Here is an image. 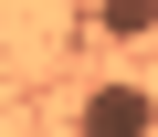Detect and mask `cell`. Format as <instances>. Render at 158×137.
Segmentation results:
<instances>
[{
    "mask_svg": "<svg viewBox=\"0 0 158 137\" xmlns=\"http://www.w3.org/2000/svg\"><path fill=\"white\" fill-rule=\"evenodd\" d=\"M95 32H106V42H148V32H158V0H106Z\"/></svg>",
    "mask_w": 158,
    "mask_h": 137,
    "instance_id": "7a4b0ae2",
    "label": "cell"
},
{
    "mask_svg": "<svg viewBox=\"0 0 158 137\" xmlns=\"http://www.w3.org/2000/svg\"><path fill=\"white\" fill-rule=\"evenodd\" d=\"M74 127L85 137H158V95L148 85H95L85 106H74Z\"/></svg>",
    "mask_w": 158,
    "mask_h": 137,
    "instance_id": "6da1fadb",
    "label": "cell"
}]
</instances>
